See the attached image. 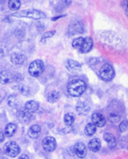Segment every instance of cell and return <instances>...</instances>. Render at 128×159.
I'll return each mask as SVG.
<instances>
[{
	"instance_id": "3957f363",
	"label": "cell",
	"mask_w": 128,
	"mask_h": 159,
	"mask_svg": "<svg viewBox=\"0 0 128 159\" xmlns=\"http://www.w3.org/2000/svg\"><path fill=\"white\" fill-rule=\"evenodd\" d=\"M117 101L113 102L109 107V119L112 123H117L122 117L121 109L122 107L119 105H116Z\"/></svg>"
},
{
	"instance_id": "52a82bcc",
	"label": "cell",
	"mask_w": 128,
	"mask_h": 159,
	"mask_svg": "<svg viewBox=\"0 0 128 159\" xmlns=\"http://www.w3.org/2000/svg\"><path fill=\"white\" fill-rule=\"evenodd\" d=\"M42 146L45 151H46L48 152H53L56 149L57 143H56V140H55V139L53 137L48 136V137H45L43 139Z\"/></svg>"
},
{
	"instance_id": "ba28073f",
	"label": "cell",
	"mask_w": 128,
	"mask_h": 159,
	"mask_svg": "<svg viewBox=\"0 0 128 159\" xmlns=\"http://www.w3.org/2000/svg\"><path fill=\"white\" fill-rule=\"evenodd\" d=\"M65 66L70 73L73 74H77L81 71V64L79 62L71 60V59L66 60L65 63Z\"/></svg>"
},
{
	"instance_id": "7402d4cb",
	"label": "cell",
	"mask_w": 128,
	"mask_h": 159,
	"mask_svg": "<svg viewBox=\"0 0 128 159\" xmlns=\"http://www.w3.org/2000/svg\"><path fill=\"white\" fill-rule=\"evenodd\" d=\"M18 116H19V119L21 120L22 122L24 123H28L31 120V117H32V114L29 113L24 109L22 111H20L19 114H18Z\"/></svg>"
},
{
	"instance_id": "30bf717a",
	"label": "cell",
	"mask_w": 128,
	"mask_h": 159,
	"mask_svg": "<svg viewBox=\"0 0 128 159\" xmlns=\"http://www.w3.org/2000/svg\"><path fill=\"white\" fill-rule=\"evenodd\" d=\"M91 121H92V124H94L96 127L102 128L106 124V118L104 116V115L96 112L91 116Z\"/></svg>"
},
{
	"instance_id": "4dcf8cb0",
	"label": "cell",
	"mask_w": 128,
	"mask_h": 159,
	"mask_svg": "<svg viewBox=\"0 0 128 159\" xmlns=\"http://www.w3.org/2000/svg\"><path fill=\"white\" fill-rule=\"evenodd\" d=\"M5 98V93L2 90H0V104L2 103V102L3 101Z\"/></svg>"
},
{
	"instance_id": "f546056e",
	"label": "cell",
	"mask_w": 128,
	"mask_h": 159,
	"mask_svg": "<svg viewBox=\"0 0 128 159\" xmlns=\"http://www.w3.org/2000/svg\"><path fill=\"white\" fill-rule=\"evenodd\" d=\"M20 91H21V93H22V94H24V95H26V93H29L28 88H26V87H25V86H21Z\"/></svg>"
},
{
	"instance_id": "ffe728a7",
	"label": "cell",
	"mask_w": 128,
	"mask_h": 159,
	"mask_svg": "<svg viewBox=\"0 0 128 159\" xmlns=\"http://www.w3.org/2000/svg\"><path fill=\"white\" fill-rule=\"evenodd\" d=\"M60 99V93L59 92L54 90L50 92L47 94L46 96V100H47L48 102L49 103H55L57 102L58 100Z\"/></svg>"
},
{
	"instance_id": "7c38bea8",
	"label": "cell",
	"mask_w": 128,
	"mask_h": 159,
	"mask_svg": "<svg viewBox=\"0 0 128 159\" xmlns=\"http://www.w3.org/2000/svg\"><path fill=\"white\" fill-rule=\"evenodd\" d=\"M76 110L80 116H86L90 112V107L86 102H81L76 105Z\"/></svg>"
},
{
	"instance_id": "9a60e30c",
	"label": "cell",
	"mask_w": 128,
	"mask_h": 159,
	"mask_svg": "<svg viewBox=\"0 0 128 159\" xmlns=\"http://www.w3.org/2000/svg\"><path fill=\"white\" fill-rule=\"evenodd\" d=\"M39 107H40V105H39L38 102L31 100V101H28V102H26L24 109L26 110L27 112H29V113L33 114V113H35V112L38 111Z\"/></svg>"
},
{
	"instance_id": "e575fe53",
	"label": "cell",
	"mask_w": 128,
	"mask_h": 159,
	"mask_svg": "<svg viewBox=\"0 0 128 159\" xmlns=\"http://www.w3.org/2000/svg\"><path fill=\"white\" fill-rule=\"evenodd\" d=\"M64 17V16H59V17H53V21H55V20H58V18H60V17Z\"/></svg>"
},
{
	"instance_id": "d6a6232c",
	"label": "cell",
	"mask_w": 128,
	"mask_h": 159,
	"mask_svg": "<svg viewBox=\"0 0 128 159\" xmlns=\"http://www.w3.org/2000/svg\"><path fill=\"white\" fill-rule=\"evenodd\" d=\"M124 12L126 13V16H128V2L126 3V6L124 7Z\"/></svg>"
},
{
	"instance_id": "484cf974",
	"label": "cell",
	"mask_w": 128,
	"mask_h": 159,
	"mask_svg": "<svg viewBox=\"0 0 128 159\" xmlns=\"http://www.w3.org/2000/svg\"><path fill=\"white\" fill-rule=\"evenodd\" d=\"M21 7V2L19 0H12L8 2V7L12 11H17Z\"/></svg>"
},
{
	"instance_id": "1f68e13d",
	"label": "cell",
	"mask_w": 128,
	"mask_h": 159,
	"mask_svg": "<svg viewBox=\"0 0 128 159\" xmlns=\"http://www.w3.org/2000/svg\"><path fill=\"white\" fill-rule=\"evenodd\" d=\"M5 139V134L2 130H0V143H2L4 141Z\"/></svg>"
},
{
	"instance_id": "277c9868",
	"label": "cell",
	"mask_w": 128,
	"mask_h": 159,
	"mask_svg": "<svg viewBox=\"0 0 128 159\" xmlns=\"http://www.w3.org/2000/svg\"><path fill=\"white\" fill-rule=\"evenodd\" d=\"M44 70H45V64L41 60H36L31 62L28 69L29 74L33 78H38L39 76H41Z\"/></svg>"
},
{
	"instance_id": "f1b7e54d",
	"label": "cell",
	"mask_w": 128,
	"mask_h": 159,
	"mask_svg": "<svg viewBox=\"0 0 128 159\" xmlns=\"http://www.w3.org/2000/svg\"><path fill=\"white\" fill-rule=\"evenodd\" d=\"M128 128V120H124L120 123V125H119V129L121 131L122 133H124L125 131H126Z\"/></svg>"
},
{
	"instance_id": "4316f807",
	"label": "cell",
	"mask_w": 128,
	"mask_h": 159,
	"mask_svg": "<svg viewBox=\"0 0 128 159\" xmlns=\"http://www.w3.org/2000/svg\"><path fill=\"white\" fill-rule=\"evenodd\" d=\"M84 37H78V38L75 39V40L72 41V46H73L74 49H76V50H80L81 47V45L84 42Z\"/></svg>"
},
{
	"instance_id": "836d02e7",
	"label": "cell",
	"mask_w": 128,
	"mask_h": 159,
	"mask_svg": "<svg viewBox=\"0 0 128 159\" xmlns=\"http://www.w3.org/2000/svg\"><path fill=\"white\" fill-rule=\"evenodd\" d=\"M18 159H29V157L26 154H22L18 157Z\"/></svg>"
},
{
	"instance_id": "5bb4252c",
	"label": "cell",
	"mask_w": 128,
	"mask_h": 159,
	"mask_svg": "<svg viewBox=\"0 0 128 159\" xmlns=\"http://www.w3.org/2000/svg\"><path fill=\"white\" fill-rule=\"evenodd\" d=\"M93 48V40L90 37H85L84 39V42L81 45V49L79 50V51L82 54H85V53L90 52V50H92Z\"/></svg>"
},
{
	"instance_id": "83f0119b",
	"label": "cell",
	"mask_w": 128,
	"mask_h": 159,
	"mask_svg": "<svg viewBox=\"0 0 128 159\" xmlns=\"http://www.w3.org/2000/svg\"><path fill=\"white\" fill-rule=\"evenodd\" d=\"M56 33V31H47V32H45V33L43 34L42 38H41V42L45 43V40H47L49 38H51L53 36H54V34Z\"/></svg>"
},
{
	"instance_id": "8fae6325",
	"label": "cell",
	"mask_w": 128,
	"mask_h": 159,
	"mask_svg": "<svg viewBox=\"0 0 128 159\" xmlns=\"http://www.w3.org/2000/svg\"><path fill=\"white\" fill-rule=\"evenodd\" d=\"M14 79L13 74L8 70H2L0 72V83L6 85L8 83H12Z\"/></svg>"
},
{
	"instance_id": "4fadbf2b",
	"label": "cell",
	"mask_w": 128,
	"mask_h": 159,
	"mask_svg": "<svg viewBox=\"0 0 128 159\" xmlns=\"http://www.w3.org/2000/svg\"><path fill=\"white\" fill-rule=\"evenodd\" d=\"M26 60V57L21 53H14L11 55V61L15 65H21Z\"/></svg>"
},
{
	"instance_id": "5b68a950",
	"label": "cell",
	"mask_w": 128,
	"mask_h": 159,
	"mask_svg": "<svg viewBox=\"0 0 128 159\" xmlns=\"http://www.w3.org/2000/svg\"><path fill=\"white\" fill-rule=\"evenodd\" d=\"M100 77L105 82H110L115 77V71L113 67L110 64H105L100 70Z\"/></svg>"
},
{
	"instance_id": "6da1fadb",
	"label": "cell",
	"mask_w": 128,
	"mask_h": 159,
	"mask_svg": "<svg viewBox=\"0 0 128 159\" xmlns=\"http://www.w3.org/2000/svg\"><path fill=\"white\" fill-rule=\"evenodd\" d=\"M86 90V84L82 79H74L67 84V93L74 98L81 97Z\"/></svg>"
},
{
	"instance_id": "d4e9b609",
	"label": "cell",
	"mask_w": 128,
	"mask_h": 159,
	"mask_svg": "<svg viewBox=\"0 0 128 159\" xmlns=\"http://www.w3.org/2000/svg\"><path fill=\"white\" fill-rule=\"evenodd\" d=\"M19 98L17 97V95H12L10 96L8 99H7V104L9 107H17L19 105Z\"/></svg>"
},
{
	"instance_id": "603a6c76",
	"label": "cell",
	"mask_w": 128,
	"mask_h": 159,
	"mask_svg": "<svg viewBox=\"0 0 128 159\" xmlns=\"http://www.w3.org/2000/svg\"><path fill=\"white\" fill-rule=\"evenodd\" d=\"M96 132V126L92 123H88L85 128V134L87 136L94 135Z\"/></svg>"
},
{
	"instance_id": "cb8c5ba5",
	"label": "cell",
	"mask_w": 128,
	"mask_h": 159,
	"mask_svg": "<svg viewBox=\"0 0 128 159\" xmlns=\"http://www.w3.org/2000/svg\"><path fill=\"white\" fill-rule=\"evenodd\" d=\"M64 123L66 126H71L75 122V116H74L73 114L71 113H66L65 116H64Z\"/></svg>"
},
{
	"instance_id": "2e32d148",
	"label": "cell",
	"mask_w": 128,
	"mask_h": 159,
	"mask_svg": "<svg viewBox=\"0 0 128 159\" xmlns=\"http://www.w3.org/2000/svg\"><path fill=\"white\" fill-rule=\"evenodd\" d=\"M41 132V127L39 125H32L30 126V128L28 129V135L30 138L37 139L40 136Z\"/></svg>"
},
{
	"instance_id": "d6986e66",
	"label": "cell",
	"mask_w": 128,
	"mask_h": 159,
	"mask_svg": "<svg viewBox=\"0 0 128 159\" xmlns=\"http://www.w3.org/2000/svg\"><path fill=\"white\" fill-rule=\"evenodd\" d=\"M17 125L13 123H10L7 125L6 128L4 130V134L7 138H11L12 136L14 135L16 132H17Z\"/></svg>"
},
{
	"instance_id": "e0dca14e",
	"label": "cell",
	"mask_w": 128,
	"mask_h": 159,
	"mask_svg": "<svg viewBox=\"0 0 128 159\" xmlns=\"http://www.w3.org/2000/svg\"><path fill=\"white\" fill-rule=\"evenodd\" d=\"M84 29L83 26L80 22H74L68 27V31L70 35H76L77 33H81L83 32Z\"/></svg>"
},
{
	"instance_id": "44dd1931",
	"label": "cell",
	"mask_w": 128,
	"mask_h": 159,
	"mask_svg": "<svg viewBox=\"0 0 128 159\" xmlns=\"http://www.w3.org/2000/svg\"><path fill=\"white\" fill-rule=\"evenodd\" d=\"M104 139H105V142H107V143L109 144L110 148H113L116 146V139H115V137H114L112 134L105 133V134H104Z\"/></svg>"
},
{
	"instance_id": "8992f818",
	"label": "cell",
	"mask_w": 128,
	"mask_h": 159,
	"mask_svg": "<svg viewBox=\"0 0 128 159\" xmlns=\"http://www.w3.org/2000/svg\"><path fill=\"white\" fill-rule=\"evenodd\" d=\"M21 148L14 141L7 142L4 146V152L10 157H16L20 153Z\"/></svg>"
},
{
	"instance_id": "ac0fdd59",
	"label": "cell",
	"mask_w": 128,
	"mask_h": 159,
	"mask_svg": "<svg viewBox=\"0 0 128 159\" xmlns=\"http://www.w3.org/2000/svg\"><path fill=\"white\" fill-rule=\"evenodd\" d=\"M88 148L90 151H92L94 152H98L101 148V143L99 139H93L89 142L88 143Z\"/></svg>"
},
{
	"instance_id": "8d00e7d4",
	"label": "cell",
	"mask_w": 128,
	"mask_h": 159,
	"mask_svg": "<svg viewBox=\"0 0 128 159\" xmlns=\"http://www.w3.org/2000/svg\"><path fill=\"white\" fill-rule=\"evenodd\" d=\"M0 152H1V149H0Z\"/></svg>"
},
{
	"instance_id": "7a4b0ae2",
	"label": "cell",
	"mask_w": 128,
	"mask_h": 159,
	"mask_svg": "<svg viewBox=\"0 0 128 159\" xmlns=\"http://www.w3.org/2000/svg\"><path fill=\"white\" fill-rule=\"evenodd\" d=\"M12 16L17 17H26V18H31V19L34 20L45 19L46 17L45 12L36 9L22 10V11L12 13Z\"/></svg>"
},
{
	"instance_id": "d590c367",
	"label": "cell",
	"mask_w": 128,
	"mask_h": 159,
	"mask_svg": "<svg viewBox=\"0 0 128 159\" xmlns=\"http://www.w3.org/2000/svg\"><path fill=\"white\" fill-rule=\"evenodd\" d=\"M0 159H7V157H1V158Z\"/></svg>"
},
{
	"instance_id": "9c48e42d",
	"label": "cell",
	"mask_w": 128,
	"mask_h": 159,
	"mask_svg": "<svg viewBox=\"0 0 128 159\" xmlns=\"http://www.w3.org/2000/svg\"><path fill=\"white\" fill-rule=\"evenodd\" d=\"M73 151L76 156H77L79 158H84L87 154V148L84 143L81 142L76 143V144L74 145Z\"/></svg>"
}]
</instances>
